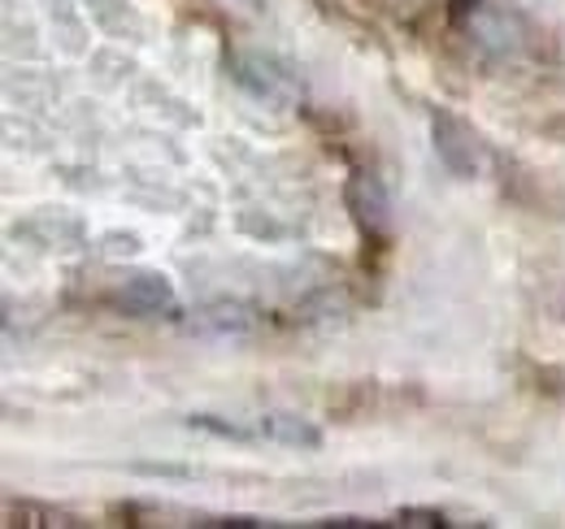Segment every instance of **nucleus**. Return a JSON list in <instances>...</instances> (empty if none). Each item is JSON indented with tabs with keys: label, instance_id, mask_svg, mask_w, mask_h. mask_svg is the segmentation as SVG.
<instances>
[{
	"label": "nucleus",
	"instance_id": "obj_1",
	"mask_svg": "<svg viewBox=\"0 0 565 529\" xmlns=\"http://www.w3.org/2000/svg\"><path fill=\"white\" fill-rule=\"evenodd\" d=\"M262 434H266V439H279V443H291V447H300V443H305V447H318V430L305 425L300 417H282V412L262 421Z\"/></svg>",
	"mask_w": 565,
	"mask_h": 529
},
{
	"label": "nucleus",
	"instance_id": "obj_2",
	"mask_svg": "<svg viewBox=\"0 0 565 529\" xmlns=\"http://www.w3.org/2000/svg\"><path fill=\"white\" fill-rule=\"evenodd\" d=\"M248 4H253V9H262V0H248Z\"/></svg>",
	"mask_w": 565,
	"mask_h": 529
}]
</instances>
